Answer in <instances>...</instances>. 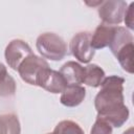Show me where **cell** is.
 Here are the masks:
<instances>
[{
	"label": "cell",
	"instance_id": "30bf717a",
	"mask_svg": "<svg viewBox=\"0 0 134 134\" xmlns=\"http://www.w3.org/2000/svg\"><path fill=\"white\" fill-rule=\"evenodd\" d=\"M114 29H115V26L100 23L95 28L94 32L91 35L92 48L95 50V49H102L109 46L114 34Z\"/></svg>",
	"mask_w": 134,
	"mask_h": 134
},
{
	"label": "cell",
	"instance_id": "d6986e66",
	"mask_svg": "<svg viewBox=\"0 0 134 134\" xmlns=\"http://www.w3.org/2000/svg\"><path fill=\"white\" fill-rule=\"evenodd\" d=\"M122 134H133V128L128 129V130H127V131H125Z\"/></svg>",
	"mask_w": 134,
	"mask_h": 134
},
{
	"label": "cell",
	"instance_id": "52a82bcc",
	"mask_svg": "<svg viewBox=\"0 0 134 134\" xmlns=\"http://www.w3.org/2000/svg\"><path fill=\"white\" fill-rule=\"evenodd\" d=\"M37 86L45 89L50 93L57 94V93H62L67 87V84L59 71L50 69L48 67L43 71Z\"/></svg>",
	"mask_w": 134,
	"mask_h": 134
},
{
	"label": "cell",
	"instance_id": "5b68a950",
	"mask_svg": "<svg viewBox=\"0 0 134 134\" xmlns=\"http://www.w3.org/2000/svg\"><path fill=\"white\" fill-rule=\"evenodd\" d=\"M91 35L90 31H80L70 41V52L81 63L87 64L94 57L95 50L91 46Z\"/></svg>",
	"mask_w": 134,
	"mask_h": 134
},
{
	"label": "cell",
	"instance_id": "3957f363",
	"mask_svg": "<svg viewBox=\"0 0 134 134\" xmlns=\"http://www.w3.org/2000/svg\"><path fill=\"white\" fill-rule=\"evenodd\" d=\"M48 67L49 65L44 59L32 53L21 63L17 71L25 83L37 86L43 71Z\"/></svg>",
	"mask_w": 134,
	"mask_h": 134
},
{
	"label": "cell",
	"instance_id": "8fae6325",
	"mask_svg": "<svg viewBox=\"0 0 134 134\" xmlns=\"http://www.w3.org/2000/svg\"><path fill=\"white\" fill-rule=\"evenodd\" d=\"M133 42H134L133 36L126 27L115 26L114 34H113L112 40L109 44V47H110L111 52L115 55L121 48H124L125 46H127L128 44H131Z\"/></svg>",
	"mask_w": 134,
	"mask_h": 134
},
{
	"label": "cell",
	"instance_id": "ba28073f",
	"mask_svg": "<svg viewBox=\"0 0 134 134\" xmlns=\"http://www.w3.org/2000/svg\"><path fill=\"white\" fill-rule=\"evenodd\" d=\"M67 85H81L84 82L85 67L74 61L66 62L59 71Z\"/></svg>",
	"mask_w": 134,
	"mask_h": 134
},
{
	"label": "cell",
	"instance_id": "5bb4252c",
	"mask_svg": "<svg viewBox=\"0 0 134 134\" xmlns=\"http://www.w3.org/2000/svg\"><path fill=\"white\" fill-rule=\"evenodd\" d=\"M0 134H21V126L16 114L0 115Z\"/></svg>",
	"mask_w": 134,
	"mask_h": 134
},
{
	"label": "cell",
	"instance_id": "9c48e42d",
	"mask_svg": "<svg viewBox=\"0 0 134 134\" xmlns=\"http://www.w3.org/2000/svg\"><path fill=\"white\" fill-rule=\"evenodd\" d=\"M86 89L81 85H67L61 93L60 102L66 107H76L85 99Z\"/></svg>",
	"mask_w": 134,
	"mask_h": 134
},
{
	"label": "cell",
	"instance_id": "7a4b0ae2",
	"mask_svg": "<svg viewBox=\"0 0 134 134\" xmlns=\"http://www.w3.org/2000/svg\"><path fill=\"white\" fill-rule=\"evenodd\" d=\"M36 47L44 59L61 61L67 54V44L62 37L54 32H44L37 38Z\"/></svg>",
	"mask_w": 134,
	"mask_h": 134
},
{
	"label": "cell",
	"instance_id": "e0dca14e",
	"mask_svg": "<svg viewBox=\"0 0 134 134\" xmlns=\"http://www.w3.org/2000/svg\"><path fill=\"white\" fill-rule=\"evenodd\" d=\"M90 134H112V127L107 121L97 118L93 124Z\"/></svg>",
	"mask_w": 134,
	"mask_h": 134
},
{
	"label": "cell",
	"instance_id": "4fadbf2b",
	"mask_svg": "<svg viewBox=\"0 0 134 134\" xmlns=\"http://www.w3.org/2000/svg\"><path fill=\"white\" fill-rule=\"evenodd\" d=\"M16 81L8 73L6 67L2 63H0V96H13L16 92Z\"/></svg>",
	"mask_w": 134,
	"mask_h": 134
},
{
	"label": "cell",
	"instance_id": "8992f818",
	"mask_svg": "<svg viewBox=\"0 0 134 134\" xmlns=\"http://www.w3.org/2000/svg\"><path fill=\"white\" fill-rule=\"evenodd\" d=\"M34 52L30 48V46L20 39L12 40L4 51V57L7 65L13 70H18L21 63L29 55H31Z\"/></svg>",
	"mask_w": 134,
	"mask_h": 134
},
{
	"label": "cell",
	"instance_id": "9a60e30c",
	"mask_svg": "<svg viewBox=\"0 0 134 134\" xmlns=\"http://www.w3.org/2000/svg\"><path fill=\"white\" fill-rule=\"evenodd\" d=\"M133 52H134V44H128L124 48H121L114 57L118 60L121 68L128 72L133 73Z\"/></svg>",
	"mask_w": 134,
	"mask_h": 134
},
{
	"label": "cell",
	"instance_id": "6da1fadb",
	"mask_svg": "<svg viewBox=\"0 0 134 134\" xmlns=\"http://www.w3.org/2000/svg\"><path fill=\"white\" fill-rule=\"evenodd\" d=\"M125 79L110 75L104 79L100 90L94 98L97 118L107 121L113 128H120L129 118V109L124 97Z\"/></svg>",
	"mask_w": 134,
	"mask_h": 134
},
{
	"label": "cell",
	"instance_id": "2e32d148",
	"mask_svg": "<svg viewBox=\"0 0 134 134\" xmlns=\"http://www.w3.org/2000/svg\"><path fill=\"white\" fill-rule=\"evenodd\" d=\"M47 134H85V133L77 122L67 119L60 121L55 126L53 132Z\"/></svg>",
	"mask_w": 134,
	"mask_h": 134
},
{
	"label": "cell",
	"instance_id": "7c38bea8",
	"mask_svg": "<svg viewBox=\"0 0 134 134\" xmlns=\"http://www.w3.org/2000/svg\"><path fill=\"white\" fill-rule=\"evenodd\" d=\"M105 71L96 64H89L85 67V73H84V82L83 84H86L90 87L97 88L100 86L102 82L105 79Z\"/></svg>",
	"mask_w": 134,
	"mask_h": 134
},
{
	"label": "cell",
	"instance_id": "277c9868",
	"mask_svg": "<svg viewBox=\"0 0 134 134\" xmlns=\"http://www.w3.org/2000/svg\"><path fill=\"white\" fill-rule=\"evenodd\" d=\"M128 4L122 0H108L103 1L97 8L99 18L104 24L116 26L124 21V16Z\"/></svg>",
	"mask_w": 134,
	"mask_h": 134
},
{
	"label": "cell",
	"instance_id": "ac0fdd59",
	"mask_svg": "<svg viewBox=\"0 0 134 134\" xmlns=\"http://www.w3.org/2000/svg\"><path fill=\"white\" fill-rule=\"evenodd\" d=\"M134 2H131L130 5L127 7L125 16H124V21L126 23V26L130 28L131 30L134 29Z\"/></svg>",
	"mask_w": 134,
	"mask_h": 134
}]
</instances>
